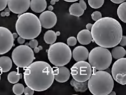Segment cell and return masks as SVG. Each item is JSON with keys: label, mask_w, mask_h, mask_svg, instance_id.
Instances as JSON below:
<instances>
[{"label": "cell", "mask_w": 126, "mask_h": 95, "mask_svg": "<svg viewBox=\"0 0 126 95\" xmlns=\"http://www.w3.org/2000/svg\"><path fill=\"white\" fill-rule=\"evenodd\" d=\"M122 32L119 21L110 17H102L96 21L91 29L93 41L99 46L107 48L119 44Z\"/></svg>", "instance_id": "1"}, {"label": "cell", "mask_w": 126, "mask_h": 95, "mask_svg": "<svg viewBox=\"0 0 126 95\" xmlns=\"http://www.w3.org/2000/svg\"><path fill=\"white\" fill-rule=\"evenodd\" d=\"M26 84L36 91L47 90L53 84L54 75L53 68L45 61H35L26 67L24 73Z\"/></svg>", "instance_id": "2"}, {"label": "cell", "mask_w": 126, "mask_h": 95, "mask_svg": "<svg viewBox=\"0 0 126 95\" xmlns=\"http://www.w3.org/2000/svg\"><path fill=\"white\" fill-rule=\"evenodd\" d=\"M17 33L23 38L31 40L36 38L41 32L42 26L39 18L31 12L18 15L16 23Z\"/></svg>", "instance_id": "3"}, {"label": "cell", "mask_w": 126, "mask_h": 95, "mask_svg": "<svg viewBox=\"0 0 126 95\" xmlns=\"http://www.w3.org/2000/svg\"><path fill=\"white\" fill-rule=\"evenodd\" d=\"M88 81V87L94 95H108L114 88V80L110 74L104 70H96Z\"/></svg>", "instance_id": "4"}, {"label": "cell", "mask_w": 126, "mask_h": 95, "mask_svg": "<svg viewBox=\"0 0 126 95\" xmlns=\"http://www.w3.org/2000/svg\"><path fill=\"white\" fill-rule=\"evenodd\" d=\"M72 56V51L69 46L62 42L51 44L48 50L49 61L56 67L67 64L70 62Z\"/></svg>", "instance_id": "5"}, {"label": "cell", "mask_w": 126, "mask_h": 95, "mask_svg": "<svg viewBox=\"0 0 126 95\" xmlns=\"http://www.w3.org/2000/svg\"><path fill=\"white\" fill-rule=\"evenodd\" d=\"M89 63L94 71L105 70L110 66L112 56L107 48L102 47H95L89 53Z\"/></svg>", "instance_id": "6"}, {"label": "cell", "mask_w": 126, "mask_h": 95, "mask_svg": "<svg viewBox=\"0 0 126 95\" xmlns=\"http://www.w3.org/2000/svg\"><path fill=\"white\" fill-rule=\"evenodd\" d=\"M12 57L14 63L20 68L27 67L35 59L32 48L26 45L16 47L13 51Z\"/></svg>", "instance_id": "7"}, {"label": "cell", "mask_w": 126, "mask_h": 95, "mask_svg": "<svg viewBox=\"0 0 126 95\" xmlns=\"http://www.w3.org/2000/svg\"><path fill=\"white\" fill-rule=\"evenodd\" d=\"M73 78L78 82H85L88 80L92 74V68L86 61H78L70 69Z\"/></svg>", "instance_id": "8"}, {"label": "cell", "mask_w": 126, "mask_h": 95, "mask_svg": "<svg viewBox=\"0 0 126 95\" xmlns=\"http://www.w3.org/2000/svg\"><path fill=\"white\" fill-rule=\"evenodd\" d=\"M111 74L113 80L121 85L126 84V59H117L111 68Z\"/></svg>", "instance_id": "9"}, {"label": "cell", "mask_w": 126, "mask_h": 95, "mask_svg": "<svg viewBox=\"0 0 126 95\" xmlns=\"http://www.w3.org/2000/svg\"><path fill=\"white\" fill-rule=\"evenodd\" d=\"M14 40L9 30L0 26V55L7 53L12 48Z\"/></svg>", "instance_id": "10"}, {"label": "cell", "mask_w": 126, "mask_h": 95, "mask_svg": "<svg viewBox=\"0 0 126 95\" xmlns=\"http://www.w3.org/2000/svg\"><path fill=\"white\" fill-rule=\"evenodd\" d=\"M31 0H8V6L10 11L15 14L25 13L30 7Z\"/></svg>", "instance_id": "11"}, {"label": "cell", "mask_w": 126, "mask_h": 95, "mask_svg": "<svg viewBox=\"0 0 126 95\" xmlns=\"http://www.w3.org/2000/svg\"><path fill=\"white\" fill-rule=\"evenodd\" d=\"M39 18L42 27L47 29L53 28L57 22L56 15L49 10L43 11Z\"/></svg>", "instance_id": "12"}, {"label": "cell", "mask_w": 126, "mask_h": 95, "mask_svg": "<svg viewBox=\"0 0 126 95\" xmlns=\"http://www.w3.org/2000/svg\"><path fill=\"white\" fill-rule=\"evenodd\" d=\"M89 51L87 48L82 46H79L74 49L72 52V56L76 61H86L88 59Z\"/></svg>", "instance_id": "13"}, {"label": "cell", "mask_w": 126, "mask_h": 95, "mask_svg": "<svg viewBox=\"0 0 126 95\" xmlns=\"http://www.w3.org/2000/svg\"><path fill=\"white\" fill-rule=\"evenodd\" d=\"M59 67V72L54 75V79L57 82L60 83H64L69 79L70 72L67 67L61 66Z\"/></svg>", "instance_id": "14"}, {"label": "cell", "mask_w": 126, "mask_h": 95, "mask_svg": "<svg viewBox=\"0 0 126 95\" xmlns=\"http://www.w3.org/2000/svg\"><path fill=\"white\" fill-rule=\"evenodd\" d=\"M77 39L79 43L82 45L89 44L93 40L91 32L87 29L82 30L78 33Z\"/></svg>", "instance_id": "15"}, {"label": "cell", "mask_w": 126, "mask_h": 95, "mask_svg": "<svg viewBox=\"0 0 126 95\" xmlns=\"http://www.w3.org/2000/svg\"><path fill=\"white\" fill-rule=\"evenodd\" d=\"M47 7V3L46 0H31L30 7L35 12L41 13L46 10Z\"/></svg>", "instance_id": "16"}, {"label": "cell", "mask_w": 126, "mask_h": 95, "mask_svg": "<svg viewBox=\"0 0 126 95\" xmlns=\"http://www.w3.org/2000/svg\"><path fill=\"white\" fill-rule=\"evenodd\" d=\"M13 62L8 56L0 57V72L5 73L9 72L12 67Z\"/></svg>", "instance_id": "17"}, {"label": "cell", "mask_w": 126, "mask_h": 95, "mask_svg": "<svg viewBox=\"0 0 126 95\" xmlns=\"http://www.w3.org/2000/svg\"><path fill=\"white\" fill-rule=\"evenodd\" d=\"M70 85L73 86L74 90L76 92H80V93H84L86 91L88 87V81L85 82H78V81L72 79L70 81Z\"/></svg>", "instance_id": "18"}, {"label": "cell", "mask_w": 126, "mask_h": 95, "mask_svg": "<svg viewBox=\"0 0 126 95\" xmlns=\"http://www.w3.org/2000/svg\"><path fill=\"white\" fill-rule=\"evenodd\" d=\"M69 11L71 15L76 16V17H80L83 14L84 12V10L79 3H74L71 5Z\"/></svg>", "instance_id": "19"}, {"label": "cell", "mask_w": 126, "mask_h": 95, "mask_svg": "<svg viewBox=\"0 0 126 95\" xmlns=\"http://www.w3.org/2000/svg\"><path fill=\"white\" fill-rule=\"evenodd\" d=\"M126 54V51L124 47L122 46H117L114 47L111 52L112 58L116 60L124 58Z\"/></svg>", "instance_id": "20"}, {"label": "cell", "mask_w": 126, "mask_h": 95, "mask_svg": "<svg viewBox=\"0 0 126 95\" xmlns=\"http://www.w3.org/2000/svg\"><path fill=\"white\" fill-rule=\"evenodd\" d=\"M43 38L46 44L51 45L55 42L57 39V36L54 31L48 30L45 33Z\"/></svg>", "instance_id": "21"}, {"label": "cell", "mask_w": 126, "mask_h": 95, "mask_svg": "<svg viewBox=\"0 0 126 95\" xmlns=\"http://www.w3.org/2000/svg\"><path fill=\"white\" fill-rule=\"evenodd\" d=\"M117 13L120 20L124 23H126V2L120 4L117 8Z\"/></svg>", "instance_id": "22"}, {"label": "cell", "mask_w": 126, "mask_h": 95, "mask_svg": "<svg viewBox=\"0 0 126 95\" xmlns=\"http://www.w3.org/2000/svg\"><path fill=\"white\" fill-rule=\"evenodd\" d=\"M20 75L17 72L13 71L9 73L8 75V80L10 83L15 84L17 83L20 79Z\"/></svg>", "instance_id": "23"}, {"label": "cell", "mask_w": 126, "mask_h": 95, "mask_svg": "<svg viewBox=\"0 0 126 95\" xmlns=\"http://www.w3.org/2000/svg\"><path fill=\"white\" fill-rule=\"evenodd\" d=\"M105 0H88L89 6L93 9H98L102 6Z\"/></svg>", "instance_id": "24"}, {"label": "cell", "mask_w": 126, "mask_h": 95, "mask_svg": "<svg viewBox=\"0 0 126 95\" xmlns=\"http://www.w3.org/2000/svg\"><path fill=\"white\" fill-rule=\"evenodd\" d=\"M24 86L21 83H15L13 87V91L16 95H21L23 93Z\"/></svg>", "instance_id": "25"}, {"label": "cell", "mask_w": 126, "mask_h": 95, "mask_svg": "<svg viewBox=\"0 0 126 95\" xmlns=\"http://www.w3.org/2000/svg\"><path fill=\"white\" fill-rule=\"evenodd\" d=\"M67 42L69 46H74L77 44V39L74 37H70L68 38Z\"/></svg>", "instance_id": "26"}, {"label": "cell", "mask_w": 126, "mask_h": 95, "mask_svg": "<svg viewBox=\"0 0 126 95\" xmlns=\"http://www.w3.org/2000/svg\"><path fill=\"white\" fill-rule=\"evenodd\" d=\"M92 18L93 21H97L98 20H100V18H102V13H101L100 11H94L92 14Z\"/></svg>", "instance_id": "27"}, {"label": "cell", "mask_w": 126, "mask_h": 95, "mask_svg": "<svg viewBox=\"0 0 126 95\" xmlns=\"http://www.w3.org/2000/svg\"><path fill=\"white\" fill-rule=\"evenodd\" d=\"M38 45H39V42L37 40L35 39H31L29 42V46L31 48H34L35 47H37Z\"/></svg>", "instance_id": "28"}, {"label": "cell", "mask_w": 126, "mask_h": 95, "mask_svg": "<svg viewBox=\"0 0 126 95\" xmlns=\"http://www.w3.org/2000/svg\"><path fill=\"white\" fill-rule=\"evenodd\" d=\"M34 90L27 86L26 88H24L23 93L25 95H32L34 94Z\"/></svg>", "instance_id": "29"}, {"label": "cell", "mask_w": 126, "mask_h": 95, "mask_svg": "<svg viewBox=\"0 0 126 95\" xmlns=\"http://www.w3.org/2000/svg\"><path fill=\"white\" fill-rule=\"evenodd\" d=\"M8 4V0H0V11L6 8Z\"/></svg>", "instance_id": "30"}, {"label": "cell", "mask_w": 126, "mask_h": 95, "mask_svg": "<svg viewBox=\"0 0 126 95\" xmlns=\"http://www.w3.org/2000/svg\"><path fill=\"white\" fill-rule=\"evenodd\" d=\"M119 44L121 46L124 47L126 46V36H122L121 39L120 40Z\"/></svg>", "instance_id": "31"}, {"label": "cell", "mask_w": 126, "mask_h": 95, "mask_svg": "<svg viewBox=\"0 0 126 95\" xmlns=\"http://www.w3.org/2000/svg\"><path fill=\"white\" fill-rule=\"evenodd\" d=\"M79 4H80L81 7L82 8V9L84 10H86L87 9V4L86 3V2H84V0H80L79 1Z\"/></svg>", "instance_id": "32"}, {"label": "cell", "mask_w": 126, "mask_h": 95, "mask_svg": "<svg viewBox=\"0 0 126 95\" xmlns=\"http://www.w3.org/2000/svg\"><path fill=\"white\" fill-rule=\"evenodd\" d=\"M42 49H43V48H42L41 46H38V47H35L34 48L33 51H34V52H35V53H38L41 50H42Z\"/></svg>", "instance_id": "33"}, {"label": "cell", "mask_w": 126, "mask_h": 95, "mask_svg": "<svg viewBox=\"0 0 126 95\" xmlns=\"http://www.w3.org/2000/svg\"><path fill=\"white\" fill-rule=\"evenodd\" d=\"M25 40H26L25 39L23 38H22L20 36L18 37V38H17V42L19 44H24V43L25 42Z\"/></svg>", "instance_id": "34"}, {"label": "cell", "mask_w": 126, "mask_h": 95, "mask_svg": "<svg viewBox=\"0 0 126 95\" xmlns=\"http://www.w3.org/2000/svg\"><path fill=\"white\" fill-rule=\"evenodd\" d=\"M110 1L115 4H121L123 2H126V0H110Z\"/></svg>", "instance_id": "35"}, {"label": "cell", "mask_w": 126, "mask_h": 95, "mask_svg": "<svg viewBox=\"0 0 126 95\" xmlns=\"http://www.w3.org/2000/svg\"><path fill=\"white\" fill-rule=\"evenodd\" d=\"M1 16L2 17H4V16H10V12H2L1 13Z\"/></svg>", "instance_id": "36"}, {"label": "cell", "mask_w": 126, "mask_h": 95, "mask_svg": "<svg viewBox=\"0 0 126 95\" xmlns=\"http://www.w3.org/2000/svg\"><path fill=\"white\" fill-rule=\"evenodd\" d=\"M92 26H93V24H91V23H88V24H87V25H86V29H87V30H88L90 31V30H91Z\"/></svg>", "instance_id": "37"}, {"label": "cell", "mask_w": 126, "mask_h": 95, "mask_svg": "<svg viewBox=\"0 0 126 95\" xmlns=\"http://www.w3.org/2000/svg\"><path fill=\"white\" fill-rule=\"evenodd\" d=\"M48 9L49 11H52L54 9V8L53 7V5H49V6L48 7Z\"/></svg>", "instance_id": "38"}, {"label": "cell", "mask_w": 126, "mask_h": 95, "mask_svg": "<svg viewBox=\"0 0 126 95\" xmlns=\"http://www.w3.org/2000/svg\"><path fill=\"white\" fill-rule=\"evenodd\" d=\"M13 36L14 39H15V38H17L18 34L16 33H13Z\"/></svg>", "instance_id": "39"}, {"label": "cell", "mask_w": 126, "mask_h": 95, "mask_svg": "<svg viewBox=\"0 0 126 95\" xmlns=\"http://www.w3.org/2000/svg\"><path fill=\"white\" fill-rule=\"evenodd\" d=\"M64 1L68 2H74L79 1V0H64Z\"/></svg>", "instance_id": "40"}, {"label": "cell", "mask_w": 126, "mask_h": 95, "mask_svg": "<svg viewBox=\"0 0 126 95\" xmlns=\"http://www.w3.org/2000/svg\"><path fill=\"white\" fill-rule=\"evenodd\" d=\"M4 10V11H5V12H10V9H9L8 8H5Z\"/></svg>", "instance_id": "41"}, {"label": "cell", "mask_w": 126, "mask_h": 95, "mask_svg": "<svg viewBox=\"0 0 126 95\" xmlns=\"http://www.w3.org/2000/svg\"><path fill=\"white\" fill-rule=\"evenodd\" d=\"M55 1H54V0H51L50 1V4L53 5H54V4H55Z\"/></svg>", "instance_id": "42"}, {"label": "cell", "mask_w": 126, "mask_h": 95, "mask_svg": "<svg viewBox=\"0 0 126 95\" xmlns=\"http://www.w3.org/2000/svg\"><path fill=\"white\" fill-rule=\"evenodd\" d=\"M109 95H116V93L115 91H111L110 93L109 94Z\"/></svg>", "instance_id": "43"}, {"label": "cell", "mask_w": 126, "mask_h": 95, "mask_svg": "<svg viewBox=\"0 0 126 95\" xmlns=\"http://www.w3.org/2000/svg\"><path fill=\"white\" fill-rule=\"evenodd\" d=\"M55 33H56V35L57 36H60V34H61V33H60V32H59V31H57V32H55Z\"/></svg>", "instance_id": "44"}, {"label": "cell", "mask_w": 126, "mask_h": 95, "mask_svg": "<svg viewBox=\"0 0 126 95\" xmlns=\"http://www.w3.org/2000/svg\"><path fill=\"white\" fill-rule=\"evenodd\" d=\"M1 74H2V72H0V81H1Z\"/></svg>", "instance_id": "45"}, {"label": "cell", "mask_w": 126, "mask_h": 95, "mask_svg": "<svg viewBox=\"0 0 126 95\" xmlns=\"http://www.w3.org/2000/svg\"><path fill=\"white\" fill-rule=\"evenodd\" d=\"M22 78V74H21V75H20V79Z\"/></svg>", "instance_id": "46"}, {"label": "cell", "mask_w": 126, "mask_h": 95, "mask_svg": "<svg viewBox=\"0 0 126 95\" xmlns=\"http://www.w3.org/2000/svg\"><path fill=\"white\" fill-rule=\"evenodd\" d=\"M26 45H27V46H29V43H26Z\"/></svg>", "instance_id": "47"}, {"label": "cell", "mask_w": 126, "mask_h": 95, "mask_svg": "<svg viewBox=\"0 0 126 95\" xmlns=\"http://www.w3.org/2000/svg\"><path fill=\"white\" fill-rule=\"evenodd\" d=\"M54 1H55V2H59V0H54Z\"/></svg>", "instance_id": "48"}]
</instances>
